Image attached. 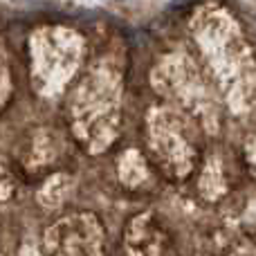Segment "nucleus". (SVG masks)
I'll return each instance as SVG.
<instances>
[{
	"label": "nucleus",
	"mask_w": 256,
	"mask_h": 256,
	"mask_svg": "<svg viewBox=\"0 0 256 256\" xmlns=\"http://www.w3.org/2000/svg\"><path fill=\"white\" fill-rule=\"evenodd\" d=\"M189 34L227 110L250 117L256 110V56L238 20L225 7L207 2L189 18Z\"/></svg>",
	"instance_id": "1"
},
{
	"label": "nucleus",
	"mask_w": 256,
	"mask_h": 256,
	"mask_svg": "<svg viewBox=\"0 0 256 256\" xmlns=\"http://www.w3.org/2000/svg\"><path fill=\"white\" fill-rule=\"evenodd\" d=\"M124 70L115 56H102L86 70L68 102L74 140L90 155H102L117 142L122 126Z\"/></svg>",
	"instance_id": "2"
},
{
	"label": "nucleus",
	"mask_w": 256,
	"mask_h": 256,
	"mask_svg": "<svg viewBox=\"0 0 256 256\" xmlns=\"http://www.w3.org/2000/svg\"><path fill=\"white\" fill-rule=\"evenodd\" d=\"M150 86L168 106L194 120L198 128L212 135L220 130V97L207 70L186 50L162 54L150 70Z\"/></svg>",
	"instance_id": "3"
},
{
	"label": "nucleus",
	"mask_w": 256,
	"mask_h": 256,
	"mask_svg": "<svg viewBox=\"0 0 256 256\" xmlns=\"http://www.w3.org/2000/svg\"><path fill=\"white\" fill-rule=\"evenodd\" d=\"M32 84L45 99H54L72 84L86 58V38L72 27H38L30 38Z\"/></svg>",
	"instance_id": "4"
},
{
	"label": "nucleus",
	"mask_w": 256,
	"mask_h": 256,
	"mask_svg": "<svg viewBox=\"0 0 256 256\" xmlns=\"http://www.w3.org/2000/svg\"><path fill=\"white\" fill-rule=\"evenodd\" d=\"M198 124L168 104L146 112V142L158 168L171 180H184L198 162Z\"/></svg>",
	"instance_id": "5"
},
{
	"label": "nucleus",
	"mask_w": 256,
	"mask_h": 256,
	"mask_svg": "<svg viewBox=\"0 0 256 256\" xmlns=\"http://www.w3.org/2000/svg\"><path fill=\"white\" fill-rule=\"evenodd\" d=\"M48 256H104V227L92 214H70L45 232Z\"/></svg>",
	"instance_id": "6"
},
{
	"label": "nucleus",
	"mask_w": 256,
	"mask_h": 256,
	"mask_svg": "<svg viewBox=\"0 0 256 256\" xmlns=\"http://www.w3.org/2000/svg\"><path fill=\"white\" fill-rule=\"evenodd\" d=\"M124 243L128 256H168L166 232L148 212L130 218L126 227Z\"/></svg>",
	"instance_id": "7"
},
{
	"label": "nucleus",
	"mask_w": 256,
	"mask_h": 256,
	"mask_svg": "<svg viewBox=\"0 0 256 256\" xmlns=\"http://www.w3.org/2000/svg\"><path fill=\"white\" fill-rule=\"evenodd\" d=\"M150 171H148V164H146L144 155L135 148H128L120 155L117 160V178L124 186H142L146 180H148Z\"/></svg>",
	"instance_id": "8"
},
{
	"label": "nucleus",
	"mask_w": 256,
	"mask_h": 256,
	"mask_svg": "<svg viewBox=\"0 0 256 256\" xmlns=\"http://www.w3.org/2000/svg\"><path fill=\"white\" fill-rule=\"evenodd\" d=\"M72 189H74V178L70 173H54L38 191V204L45 207L48 212L61 207L68 198H70Z\"/></svg>",
	"instance_id": "9"
},
{
	"label": "nucleus",
	"mask_w": 256,
	"mask_h": 256,
	"mask_svg": "<svg viewBox=\"0 0 256 256\" xmlns=\"http://www.w3.org/2000/svg\"><path fill=\"white\" fill-rule=\"evenodd\" d=\"M200 191L212 200L227 191L225 176H222V164L218 162V160L207 162V166H204V171H202V178H200Z\"/></svg>",
	"instance_id": "10"
},
{
	"label": "nucleus",
	"mask_w": 256,
	"mask_h": 256,
	"mask_svg": "<svg viewBox=\"0 0 256 256\" xmlns=\"http://www.w3.org/2000/svg\"><path fill=\"white\" fill-rule=\"evenodd\" d=\"M12 92V76H9V66H7V54L0 43V108L7 104V97Z\"/></svg>",
	"instance_id": "11"
},
{
	"label": "nucleus",
	"mask_w": 256,
	"mask_h": 256,
	"mask_svg": "<svg viewBox=\"0 0 256 256\" xmlns=\"http://www.w3.org/2000/svg\"><path fill=\"white\" fill-rule=\"evenodd\" d=\"M12 191H14V178H12V173H9L7 164L0 162V200L9 198Z\"/></svg>",
	"instance_id": "12"
},
{
	"label": "nucleus",
	"mask_w": 256,
	"mask_h": 256,
	"mask_svg": "<svg viewBox=\"0 0 256 256\" xmlns=\"http://www.w3.org/2000/svg\"><path fill=\"white\" fill-rule=\"evenodd\" d=\"M230 256H256V238L243 240L230 252Z\"/></svg>",
	"instance_id": "13"
},
{
	"label": "nucleus",
	"mask_w": 256,
	"mask_h": 256,
	"mask_svg": "<svg viewBox=\"0 0 256 256\" xmlns=\"http://www.w3.org/2000/svg\"><path fill=\"white\" fill-rule=\"evenodd\" d=\"M245 162H248V168L256 176V135L248 142L245 146Z\"/></svg>",
	"instance_id": "14"
},
{
	"label": "nucleus",
	"mask_w": 256,
	"mask_h": 256,
	"mask_svg": "<svg viewBox=\"0 0 256 256\" xmlns=\"http://www.w3.org/2000/svg\"><path fill=\"white\" fill-rule=\"evenodd\" d=\"M20 256H43V254H40L36 248H25V250L20 252Z\"/></svg>",
	"instance_id": "15"
}]
</instances>
